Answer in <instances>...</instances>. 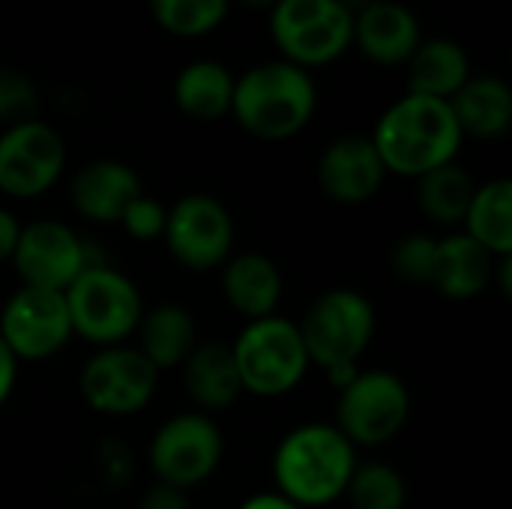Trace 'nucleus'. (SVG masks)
I'll return each mask as SVG.
<instances>
[{
	"instance_id": "nucleus-1",
	"label": "nucleus",
	"mask_w": 512,
	"mask_h": 509,
	"mask_svg": "<svg viewBox=\"0 0 512 509\" xmlns=\"http://www.w3.org/2000/svg\"><path fill=\"white\" fill-rule=\"evenodd\" d=\"M369 138L387 174L411 180L450 165L465 141L450 102L417 93H405L399 102H393Z\"/></svg>"
},
{
	"instance_id": "nucleus-2",
	"label": "nucleus",
	"mask_w": 512,
	"mask_h": 509,
	"mask_svg": "<svg viewBox=\"0 0 512 509\" xmlns=\"http://www.w3.org/2000/svg\"><path fill=\"white\" fill-rule=\"evenodd\" d=\"M354 468L357 447L330 423H303L291 429L273 453L279 495L300 509L327 507L345 498Z\"/></svg>"
},
{
	"instance_id": "nucleus-3",
	"label": "nucleus",
	"mask_w": 512,
	"mask_h": 509,
	"mask_svg": "<svg viewBox=\"0 0 512 509\" xmlns=\"http://www.w3.org/2000/svg\"><path fill=\"white\" fill-rule=\"evenodd\" d=\"M315 105V81L288 60H270L234 78L231 114L261 141H288L300 135L309 126Z\"/></svg>"
},
{
	"instance_id": "nucleus-4",
	"label": "nucleus",
	"mask_w": 512,
	"mask_h": 509,
	"mask_svg": "<svg viewBox=\"0 0 512 509\" xmlns=\"http://www.w3.org/2000/svg\"><path fill=\"white\" fill-rule=\"evenodd\" d=\"M228 348L243 393H252L258 399H279L294 393L312 366L300 327L282 315L249 321Z\"/></svg>"
},
{
	"instance_id": "nucleus-5",
	"label": "nucleus",
	"mask_w": 512,
	"mask_h": 509,
	"mask_svg": "<svg viewBox=\"0 0 512 509\" xmlns=\"http://www.w3.org/2000/svg\"><path fill=\"white\" fill-rule=\"evenodd\" d=\"M72 333L96 348L123 345L144 315L138 285L114 267L90 264L66 291Z\"/></svg>"
},
{
	"instance_id": "nucleus-6",
	"label": "nucleus",
	"mask_w": 512,
	"mask_h": 509,
	"mask_svg": "<svg viewBox=\"0 0 512 509\" xmlns=\"http://www.w3.org/2000/svg\"><path fill=\"white\" fill-rule=\"evenodd\" d=\"M297 327L312 366L324 372L357 366L375 339V306L354 288H330L315 297Z\"/></svg>"
},
{
	"instance_id": "nucleus-7",
	"label": "nucleus",
	"mask_w": 512,
	"mask_h": 509,
	"mask_svg": "<svg viewBox=\"0 0 512 509\" xmlns=\"http://www.w3.org/2000/svg\"><path fill=\"white\" fill-rule=\"evenodd\" d=\"M411 417V393L405 381L387 369L357 372L348 387L339 390L336 429L354 447L390 444Z\"/></svg>"
},
{
	"instance_id": "nucleus-8",
	"label": "nucleus",
	"mask_w": 512,
	"mask_h": 509,
	"mask_svg": "<svg viewBox=\"0 0 512 509\" xmlns=\"http://www.w3.org/2000/svg\"><path fill=\"white\" fill-rule=\"evenodd\" d=\"M162 240L180 267L207 273L231 258L234 219L219 198L204 192H189L168 207Z\"/></svg>"
},
{
	"instance_id": "nucleus-9",
	"label": "nucleus",
	"mask_w": 512,
	"mask_h": 509,
	"mask_svg": "<svg viewBox=\"0 0 512 509\" xmlns=\"http://www.w3.org/2000/svg\"><path fill=\"white\" fill-rule=\"evenodd\" d=\"M222 453V432L207 414H177L156 429L150 441V468L159 483L186 492L216 474Z\"/></svg>"
},
{
	"instance_id": "nucleus-10",
	"label": "nucleus",
	"mask_w": 512,
	"mask_h": 509,
	"mask_svg": "<svg viewBox=\"0 0 512 509\" xmlns=\"http://www.w3.org/2000/svg\"><path fill=\"white\" fill-rule=\"evenodd\" d=\"M78 387L96 414L132 417L153 402L159 372L138 348L108 345L84 363Z\"/></svg>"
},
{
	"instance_id": "nucleus-11",
	"label": "nucleus",
	"mask_w": 512,
	"mask_h": 509,
	"mask_svg": "<svg viewBox=\"0 0 512 509\" xmlns=\"http://www.w3.org/2000/svg\"><path fill=\"white\" fill-rule=\"evenodd\" d=\"M66 165L60 132L42 120L6 126L0 135V192L18 201L45 195Z\"/></svg>"
},
{
	"instance_id": "nucleus-12",
	"label": "nucleus",
	"mask_w": 512,
	"mask_h": 509,
	"mask_svg": "<svg viewBox=\"0 0 512 509\" xmlns=\"http://www.w3.org/2000/svg\"><path fill=\"white\" fill-rule=\"evenodd\" d=\"M66 297L60 291L18 288L0 312V339L15 360H48L72 339Z\"/></svg>"
},
{
	"instance_id": "nucleus-13",
	"label": "nucleus",
	"mask_w": 512,
	"mask_h": 509,
	"mask_svg": "<svg viewBox=\"0 0 512 509\" xmlns=\"http://www.w3.org/2000/svg\"><path fill=\"white\" fill-rule=\"evenodd\" d=\"M12 264L24 282V288L39 291H66L93 261L87 258V246L78 234L54 219H39L21 225Z\"/></svg>"
},
{
	"instance_id": "nucleus-14",
	"label": "nucleus",
	"mask_w": 512,
	"mask_h": 509,
	"mask_svg": "<svg viewBox=\"0 0 512 509\" xmlns=\"http://www.w3.org/2000/svg\"><path fill=\"white\" fill-rule=\"evenodd\" d=\"M387 168L369 135H342L336 138L318 162V183L324 195L336 204L357 207L378 195L384 186Z\"/></svg>"
},
{
	"instance_id": "nucleus-15",
	"label": "nucleus",
	"mask_w": 512,
	"mask_h": 509,
	"mask_svg": "<svg viewBox=\"0 0 512 509\" xmlns=\"http://www.w3.org/2000/svg\"><path fill=\"white\" fill-rule=\"evenodd\" d=\"M420 42V21L405 3L375 0L351 18V45L378 66H405Z\"/></svg>"
},
{
	"instance_id": "nucleus-16",
	"label": "nucleus",
	"mask_w": 512,
	"mask_h": 509,
	"mask_svg": "<svg viewBox=\"0 0 512 509\" xmlns=\"http://www.w3.org/2000/svg\"><path fill=\"white\" fill-rule=\"evenodd\" d=\"M69 195L72 207L84 219L96 225H120L129 204L144 195V186L129 165L117 159H96L75 174Z\"/></svg>"
},
{
	"instance_id": "nucleus-17",
	"label": "nucleus",
	"mask_w": 512,
	"mask_h": 509,
	"mask_svg": "<svg viewBox=\"0 0 512 509\" xmlns=\"http://www.w3.org/2000/svg\"><path fill=\"white\" fill-rule=\"evenodd\" d=\"M495 264L498 258H492L465 231H456L438 240L429 285L447 300H474L495 282Z\"/></svg>"
},
{
	"instance_id": "nucleus-18",
	"label": "nucleus",
	"mask_w": 512,
	"mask_h": 509,
	"mask_svg": "<svg viewBox=\"0 0 512 509\" xmlns=\"http://www.w3.org/2000/svg\"><path fill=\"white\" fill-rule=\"evenodd\" d=\"M222 294L234 312H240L246 321H258L276 315L285 294V279L273 258L261 252H243L225 261Z\"/></svg>"
},
{
	"instance_id": "nucleus-19",
	"label": "nucleus",
	"mask_w": 512,
	"mask_h": 509,
	"mask_svg": "<svg viewBox=\"0 0 512 509\" xmlns=\"http://www.w3.org/2000/svg\"><path fill=\"white\" fill-rule=\"evenodd\" d=\"M408 93L450 102L471 78L468 51L453 39H423L411 54Z\"/></svg>"
},
{
	"instance_id": "nucleus-20",
	"label": "nucleus",
	"mask_w": 512,
	"mask_h": 509,
	"mask_svg": "<svg viewBox=\"0 0 512 509\" xmlns=\"http://www.w3.org/2000/svg\"><path fill=\"white\" fill-rule=\"evenodd\" d=\"M183 381L189 399L201 411H225L243 393L231 348L219 342L195 345V351L183 363Z\"/></svg>"
},
{
	"instance_id": "nucleus-21",
	"label": "nucleus",
	"mask_w": 512,
	"mask_h": 509,
	"mask_svg": "<svg viewBox=\"0 0 512 509\" xmlns=\"http://www.w3.org/2000/svg\"><path fill=\"white\" fill-rule=\"evenodd\" d=\"M138 351L156 366V372L177 369L198 345V327L186 306L162 303L141 315L138 321Z\"/></svg>"
},
{
	"instance_id": "nucleus-22",
	"label": "nucleus",
	"mask_w": 512,
	"mask_h": 509,
	"mask_svg": "<svg viewBox=\"0 0 512 509\" xmlns=\"http://www.w3.org/2000/svg\"><path fill=\"white\" fill-rule=\"evenodd\" d=\"M453 117L462 135L471 138H501L512 123V93L507 81L480 75L468 78V84L450 99Z\"/></svg>"
},
{
	"instance_id": "nucleus-23",
	"label": "nucleus",
	"mask_w": 512,
	"mask_h": 509,
	"mask_svg": "<svg viewBox=\"0 0 512 509\" xmlns=\"http://www.w3.org/2000/svg\"><path fill=\"white\" fill-rule=\"evenodd\" d=\"M231 96H234V75L216 60H195L183 66L174 81L177 108L201 123H213L231 114Z\"/></svg>"
},
{
	"instance_id": "nucleus-24",
	"label": "nucleus",
	"mask_w": 512,
	"mask_h": 509,
	"mask_svg": "<svg viewBox=\"0 0 512 509\" xmlns=\"http://www.w3.org/2000/svg\"><path fill=\"white\" fill-rule=\"evenodd\" d=\"M465 234L480 243L492 258H512V183L498 177L477 186L471 207L462 219Z\"/></svg>"
},
{
	"instance_id": "nucleus-25",
	"label": "nucleus",
	"mask_w": 512,
	"mask_h": 509,
	"mask_svg": "<svg viewBox=\"0 0 512 509\" xmlns=\"http://www.w3.org/2000/svg\"><path fill=\"white\" fill-rule=\"evenodd\" d=\"M474 192H477L474 177L465 168H459L456 162L417 177V204H420L423 216L444 228L462 225Z\"/></svg>"
},
{
	"instance_id": "nucleus-26",
	"label": "nucleus",
	"mask_w": 512,
	"mask_h": 509,
	"mask_svg": "<svg viewBox=\"0 0 512 509\" xmlns=\"http://www.w3.org/2000/svg\"><path fill=\"white\" fill-rule=\"evenodd\" d=\"M348 45H351V15L336 3L327 15L288 36L279 48L288 63L309 69V66L333 63L336 57L345 54Z\"/></svg>"
},
{
	"instance_id": "nucleus-27",
	"label": "nucleus",
	"mask_w": 512,
	"mask_h": 509,
	"mask_svg": "<svg viewBox=\"0 0 512 509\" xmlns=\"http://www.w3.org/2000/svg\"><path fill=\"white\" fill-rule=\"evenodd\" d=\"M345 498L351 509H405L408 486L393 465L369 462L354 468Z\"/></svg>"
},
{
	"instance_id": "nucleus-28",
	"label": "nucleus",
	"mask_w": 512,
	"mask_h": 509,
	"mask_svg": "<svg viewBox=\"0 0 512 509\" xmlns=\"http://www.w3.org/2000/svg\"><path fill=\"white\" fill-rule=\"evenodd\" d=\"M231 0H150L156 24L174 36H204L228 15Z\"/></svg>"
},
{
	"instance_id": "nucleus-29",
	"label": "nucleus",
	"mask_w": 512,
	"mask_h": 509,
	"mask_svg": "<svg viewBox=\"0 0 512 509\" xmlns=\"http://www.w3.org/2000/svg\"><path fill=\"white\" fill-rule=\"evenodd\" d=\"M435 249L438 240L429 234H408L396 243L393 249V270L399 279L414 282V285H429L432 282V267H435Z\"/></svg>"
},
{
	"instance_id": "nucleus-30",
	"label": "nucleus",
	"mask_w": 512,
	"mask_h": 509,
	"mask_svg": "<svg viewBox=\"0 0 512 509\" xmlns=\"http://www.w3.org/2000/svg\"><path fill=\"white\" fill-rule=\"evenodd\" d=\"M36 102L39 96H36L33 81L12 66H0V123L15 126V123L33 120Z\"/></svg>"
},
{
	"instance_id": "nucleus-31",
	"label": "nucleus",
	"mask_w": 512,
	"mask_h": 509,
	"mask_svg": "<svg viewBox=\"0 0 512 509\" xmlns=\"http://www.w3.org/2000/svg\"><path fill=\"white\" fill-rule=\"evenodd\" d=\"M336 6V0H279L270 12V30L276 45H282L288 36H294L297 30H303L306 24L318 21L321 15H327Z\"/></svg>"
},
{
	"instance_id": "nucleus-32",
	"label": "nucleus",
	"mask_w": 512,
	"mask_h": 509,
	"mask_svg": "<svg viewBox=\"0 0 512 509\" xmlns=\"http://www.w3.org/2000/svg\"><path fill=\"white\" fill-rule=\"evenodd\" d=\"M165 216H168V207H162L150 195H141V198H135L129 204V210L123 213L120 225L135 240H156L165 231Z\"/></svg>"
},
{
	"instance_id": "nucleus-33",
	"label": "nucleus",
	"mask_w": 512,
	"mask_h": 509,
	"mask_svg": "<svg viewBox=\"0 0 512 509\" xmlns=\"http://www.w3.org/2000/svg\"><path fill=\"white\" fill-rule=\"evenodd\" d=\"M138 509H189V501H186V492H183V489L156 483L153 489L144 492Z\"/></svg>"
},
{
	"instance_id": "nucleus-34",
	"label": "nucleus",
	"mask_w": 512,
	"mask_h": 509,
	"mask_svg": "<svg viewBox=\"0 0 512 509\" xmlns=\"http://www.w3.org/2000/svg\"><path fill=\"white\" fill-rule=\"evenodd\" d=\"M18 234H21V225L18 219L0 207V264L3 261H12V252H15V243H18Z\"/></svg>"
},
{
	"instance_id": "nucleus-35",
	"label": "nucleus",
	"mask_w": 512,
	"mask_h": 509,
	"mask_svg": "<svg viewBox=\"0 0 512 509\" xmlns=\"http://www.w3.org/2000/svg\"><path fill=\"white\" fill-rule=\"evenodd\" d=\"M15 381H18V360L12 357V351L0 339V405L12 396Z\"/></svg>"
},
{
	"instance_id": "nucleus-36",
	"label": "nucleus",
	"mask_w": 512,
	"mask_h": 509,
	"mask_svg": "<svg viewBox=\"0 0 512 509\" xmlns=\"http://www.w3.org/2000/svg\"><path fill=\"white\" fill-rule=\"evenodd\" d=\"M240 509H300L297 504H291L288 498H282L279 492H261V495H252L246 498Z\"/></svg>"
},
{
	"instance_id": "nucleus-37",
	"label": "nucleus",
	"mask_w": 512,
	"mask_h": 509,
	"mask_svg": "<svg viewBox=\"0 0 512 509\" xmlns=\"http://www.w3.org/2000/svg\"><path fill=\"white\" fill-rule=\"evenodd\" d=\"M336 3H339V6H342V9H345L351 18H354L357 12H363V9H366L369 3H375V0H336Z\"/></svg>"
},
{
	"instance_id": "nucleus-38",
	"label": "nucleus",
	"mask_w": 512,
	"mask_h": 509,
	"mask_svg": "<svg viewBox=\"0 0 512 509\" xmlns=\"http://www.w3.org/2000/svg\"><path fill=\"white\" fill-rule=\"evenodd\" d=\"M240 6H249V9H273L279 0H237Z\"/></svg>"
}]
</instances>
